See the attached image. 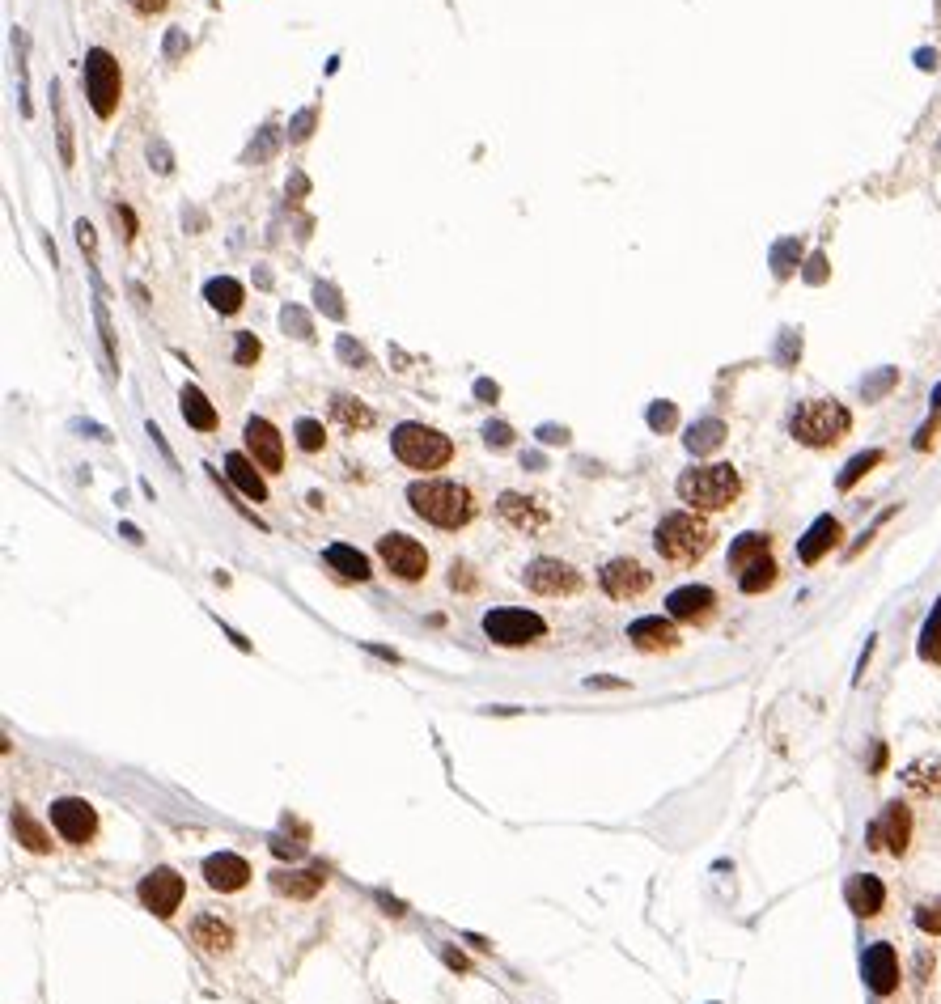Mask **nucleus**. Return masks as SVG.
I'll use <instances>...</instances> for the list:
<instances>
[{"mask_svg":"<svg viewBox=\"0 0 941 1004\" xmlns=\"http://www.w3.org/2000/svg\"><path fill=\"white\" fill-rule=\"evenodd\" d=\"M407 505L416 509V517H424L437 530H463L475 517V496L463 483L450 479H416L407 488Z\"/></svg>","mask_w":941,"mask_h":1004,"instance_id":"1","label":"nucleus"},{"mask_svg":"<svg viewBox=\"0 0 941 1004\" xmlns=\"http://www.w3.org/2000/svg\"><path fill=\"white\" fill-rule=\"evenodd\" d=\"M674 488H679L683 505L700 509V513H721L738 500L742 479L730 462H713V466H691V471H683Z\"/></svg>","mask_w":941,"mask_h":1004,"instance_id":"2","label":"nucleus"},{"mask_svg":"<svg viewBox=\"0 0 941 1004\" xmlns=\"http://www.w3.org/2000/svg\"><path fill=\"white\" fill-rule=\"evenodd\" d=\"M653 547L670 564H696L713 547V526L696 513H666L658 522V534H653Z\"/></svg>","mask_w":941,"mask_h":1004,"instance_id":"3","label":"nucleus"},{"mask_svg":"<svg viewBox=\"0 0 941 1004\" xmlns=\"http://www.w3.org/2000/svg\"><path fill=\"white\" fill-rule=\"evenodd\" d=\"M848 428H852V416H848V407L836 403V399L797 403V411L789 416V433L802 445H810V450H827V445L844 441Z\"/></svg>","mask_w":941,"mask_h":1004,"instance_id":"4","label":"nucleus"},{"mask_svg":"<svg viewBox=\"0 0 941 1004\" xmlns=\"http://www.w3.org/2000/svg\"><path fill=\"white\" fill-rule=\"evenodd\" d=\"M390 445H395V458L403 466H412V471H441L454 458V441L446 433H437L429 424H412V420L395 428Z\"/></svg>","mask_w":941,"mask_h":1004,"instance_id":"5","label":"nucleus"},{"mask_svg":"<svg viewBox=\"0 0 941 1004\" xmlns=\"http://www.w3.org/2000/svg\"><path fill=\"white\" fill-rule=\"evenodd\" d=\"M85 94H90V106H94L98 119H111L119 111L123 73H119V60L106 47L85 51Z\"/></svg>","mask_w":941,"mask_h":1004,"instance_id":"6","label":"nucleus"},{"mask_svg":"<svg viewBox=\"0 0 941 1004\" xmlns=\"http://www.w3.org/2000/svg\"><path fill=\"white\" fill-rule=\"evenodd\" d=\"M484 636L505 644V649H522V644H535L547 636V623L535 611H513V606H496V611L484 615Z\"/></svg>","mask_w":941,"mask_h":1004,"instance_id":"7","label":"nucleus"},{"mask_svg":"<svg viewBox=\"0 0 941 1004\" xmlns=\"http://www.w3.org/2000/svg\"><path fill=\"white\" fill-rule=\"evenodd\" d=\"M522 581H526V589H535V594H543V598H568V594H577V589L585 585L581 572L573 564L552 560V555L530 560L526 572H522Z\"/></svg>","mask_w":941,"mask_h":1004,"instance_id":"8","label":"nucleus"},{"mask_svg":"<svg viewBox=\"0 0 941 1004\" xmlns=\"http://www.w3.org/2000/svg\"><path fill=\"white\" fill-rule=\"evenodd\" d=\"M378 555H382L390 577H399V581H420L424 572H429V551L416 539H407V534H382Z\"/></svg>","mask_w":941,"mask_h":1004,"instance_id":"9","label":"nucleus"},{"mask_svg":"<svg viewBox=\"0 0 941 1004\" xmlns=\"http://www.w3.org/2000/svg\"><path fill=\"white\" fill-rule=\"evenodd\" d=\"M51 827L60 831L64 844L85 848V844H90V839L98 835V814H94L90 801H81V797H60L56 805H51Z\"/></svg>","mask_w":941,"mask_h":1004,"instance_id":"10","label":"nucleus"},{"mask_svg":"<svg viewBox=\"0 0 941 1004\" xmlns=\"http://www.w3.org/2000/svg\"><path fill=\"white\" fill-rule=\"evenodd\" d=\"M912 844V810L903 801H891L886 810L878 814V822L869 827V848L874 852H891V856H903Z\"/></svg>","mask_w":941,"mask_h":1004,"instance_id":"11","label":"nucleus"},{"mask_svg":"<svg viewBox=\"0 0 941 1004\" xmlns=\"http://www.w3.org/2000/svg\"><path fill=\"white\" fill-rule=\"evenodd\" d=\"M140 903H145L153 916H162V920H170L174 911H179V903H183V894H187V886H183V877L174 873V869H153L145 882H140Z\"/></svg>","mask_w":941,"mask_h":1004,"instance_id":"12","label":"nucleus"},{"mask_svg":"<svg viewBox=\"0 0 941 1004\" xmlns=\"http://www.w3.org/2000/svg\"><path fill=\"white\" fill-rule=\"evenodd\" d=\"M598 581H602V589L615 598V602H632V598H641L645 589L653 585V577H649V568L641 564V560H628V555H619V560H611L607 568L598 572Z\"/></svg>","mask_w":941,"mask_h":1004,"instance_id":"13","label":"nucleus"},{"mask_svg":"<svg viewBox=\"0 0 941 1004\" xmlns=\"http://www.w3.org/2000/svg\"><path fill=\"white\" fill-rule=\"evenodd\" d=\"M861 971H865V983H869V992H874V996H891L899 988V958H895V949L886 945V941H874V945L865 949Z\"/></svg>","mask_w":941,"mask_h":1004,"instance_id":"14","label":"nucleus"},{"mask_svg":"<svg viewBox=\"0 0 941 1004\" xmlns=\"http://www.w3.org/2000/svg\"><path fill=\"white\" fill-rule=\"evenodd\" d=\"M666 611L679 623H708L717 615V594L708 585H683L666 598Z\"/></svg>","mask_w":941,"mask_h":1004,"instance_id":"15","label":"nucleus"},{"mask_svg":"<svg viewBox=\"0 0 941 1004\" xmlns=\"http://www.w3.org/2000/svg\"><path fill=\"white\" fill-rule=\"evenodd\" d=\"M246 450H251V458L263 466V471H272V475L284 466V441L276 433V424L263 420V416L246 420Z\"/></svg>","mask_w":941,"mask_h":1004,"instance_id":"16","label":"nucleus"},{"mask_svg":"<svg viewBox=\"0 0 941 1004\" xmlns=\"http://www.w3.org/2000/svg\"><path fill=\"white\" fill-rule=\"evenodd\" d=\"M204 882L212 890H221V894H234V890H242L246 882H251V865H246L238 852H212L204 860Z\"/></svg>","mask_w":941,"mask_h":1004,"instance_id":"17","label":"nucleus"},{"mask_svg":"<svg viewBox=\"0 0 941 1004\" xmlns=\"http://www.w3.org/2000/svg\"><path fill=\"white\" fill-rule=\"evenodd\" d=\"M496 513H501L505 522L513 530H522V534H539L547 526V509L539 505V500L518 496V492H505L501 500H496Z\"/></svg>","mask_w":941,"mask_h":1004,"instance_id":"18","label":"nucleus"},{"mask_svg":"<svg viewBox=\"0 0 941 1004\" xmlns=\"http://www.w3.org/2000/svg\"><path fill=\"white\" fill-rule=\"evenodd\" d=\"M628 640H632L641 653H666V649H674V644H679V632H674L670 619L645 615V619H636V623L628 627Z\"/></svg>","mask_w":941,"mask_h":1004,"instance_id":"19","label":"nucleus"},{"mask_svg":"<svg viewBox=\"0 0 941 1004\" xmlns=\"http://www.w3.org/2000/svg\"><path fill=\"white\" fill-rule=\"evenodd\" d=\"M848 907L857 911L861 920H874L878 911L886 907V886H882V877H874V873H857L848 882Z\"/></svg>","mask_w":941,"mask_h":1004,"instance_id":"20","label":"nucleus"},{"mask_svg":"<svg viewBox=\"0 0 941 1004\" xmlns=\"http://www.w3.org/2000/svg\"><path fill=\"white\" fill-rule=\"evenodd\" d=\"M836 543H840V522L827 513V517H819V522L802 534V543H797V560H802V564H819Z\"/></svg>","mask_w":941,"mask_h":1004,"instance_id":"21","label":"nucleus"},{"mask_svg":"<svg viewBox=\"0 0 941 1004\" xmlns=\"http://www.w3.org/2000/svg\"><path fill=\"white\" fill-rule=\"evenodd\" d=\"M327 873L323 869H276L272 873V890L284 894V899H314L323 890Z\"/></svg>","mask_w":941,"mask_h":1004,"instance_id":"22","label":"nucleus"},{"mask_svg":"<svg viewBox=\"0 0 941 1004\" xmlns=\"http://www.w3.org/2000/svg\"><path fill=\"white\" fill-rule=\"evenodd\" d=\"M191 937H195V945H204V954H229V945H234V928H229L221 916H200L191 924Z\"/></svg>","mask_w":941,"mask_h":1004,"instance_id":"23","label":"nucleus"},{"mask_svg":"<svg viewBox=\"0 0 941 1004\" xmlns=\"http://www.w3.org/2000/svg\"><path fill=\"white\" fill-rule=\"evenodd\" d=\"M255 466L259 462H251L246 454H229L225 458V471L242 488V496H251V500H259V505H263V500H268V483H263V475L255 471Z\"/></svg>","mask_w":941,"mask_h":1004,"instance_id":"24","label":"nucleus"},{"mask_svg":"<svg viewBox=\"0 0 941 1004\" xmlns=\"http://www.w3.org/2000/svg\"><path fill=\"white\" fill-rule=\"evenodd\" d=\"M323 560L340 572L344 581H369L374 572H369V560L357 551V547H348V543H331L327 551H323Z\"/></svg>","mask_w":941,"mask_h":1004,"instance_id":"25","label":"nucleus"},{"mask_svg":"<svg viewBox=\"0 0 941 1004\" xmlns=\"http://www.w3.org/2000/svg\"><path fill=\"white\" fill-rule=\"evenodd\" d=\"M179 403H183V420L191 428H200V433H212V428H217V407L208 403V394L200 386H183Z\"/></svg>","mask_w":941,"mask_h":1004,"instance_id":"26","label":"nucleus"},{"mask_svg":"<svg viewBox=\"0 0 941 1004\" xmlns=\"http://www.w3.org/2000/svg\"><path fill=\"white\" fill-rule=\"evenodd\" d=\"M204 301L217 314H238L242 310V301H246V293H242V284L234 280V276H217V280H208L204 284Z\"/></svg>","mask_w":941,"mask_h":1004,"instance_id":"27","label":"nucleus"},{"mask_svg":"<svg viewBox=\"0 0 941 1004\" xmlns=\"http://www.w3.org/2000/svg\"><path fill=\"white\" fill-rule=\"evenodd\" d=\"M13 831H17V844H22L26 852H34V856H47L51 852V835L22 810V805L13 810Z\"/></svg>","mask_w":941,"mask_h":1004,"instance_id":"28","label":"nucleus"},{"mask_svg":"<svg viewBox=\"0 0 941 1004\" xmlns=\"http://www.w3.org/2000/svg\"><path fill=\"white\" fill-rule=\"evenodd\" d=\"M94 322H98V335H102V348H106V361H111V373H119V348H115V327H111V314H106V297H102V284L94 272Z\"/></svg>","mask_w":941,"mask_h":1004,"instance_id":"29","label":"nucleus"},{"mask_svg":"<svg viewBox=\"0 0 941 1004\" xmlns=\"http://www.w3.org/2000/svg\"><path fill=\"white\" fill-rule=\"evenodd\" d=\"M331 416L340 420L344 428H374V411H369L361 399H352V394H335V399H331Z\"/></svg>","mask_w":941,"mask_h":1004,"instance_id":"30","label":"nucleus"},{"mask_svg":"<svg viewBox=\"0 0 941 1004\" xmlns=\"http://www.w3.org/2000/svg\"><path fill=\"white\" fill-rule=\"evenodd\" d=\"M772 585H776V560L772 555H763V560H755V564H747L738 572L742 594H763V589H772Z\"/></svg>","mask_w":941,"mask_h":1004,"instance_id":"31","label":"nucleus"},{"mask_svg":"<svg viewBox=\"0 0 941 1004\" xmlns=\"http://www.w3.org/2000/svg\"><path fill=\"white\" fill-rule=\"evenodd\" d=\"M721 441H725V424L721 420H700V424L687 428V450L691 454H713Z\"/></svg>","mask_w":941,"mask_h":1004,"instance_id":"32","label":"nucleus"},{"mask_svg":"<svg viewBox=\"0 0 941 1004\" xmlns=\"http://www.w3.org/2000/svg\"><path fill=\"white\" fill-rule=\"evenodd\" d=\"M768 547H772L768 534H742V539L730 547V568H734V572H742L747 564L763 560V555H768Z\"/></svg>","mask_w":941,"mask_h":1004,"instance_id":"33","label":"nucleus"},{"mask_svg":"<svg viewBox=\"0 0 941 1004\" xmlns=\"http://www.w3.org/2000/svg\"><path fill=\"white\" fill-rule=\"evenodd\" d=\"M920 657L929 666H941V602L933 606V615L925 619V632H920Z\"/></svg>","mask_w":941,"mask_h":1004,"instance_id":"34","label":"nucleus"},{"mask_svg":"<svg viewBox=\"0 0 941 1004\" xmlns=\"http://www.w3.org/2000/svg\"><path fill=\"white\" fill-rule=\"evenodd\" d=\"M797 263H802V238H785V242L772 246V272H776L780 280L793 276Z\"/></svg>","mask_w":941,"mask_h":1004,"instance_id":"35","label":"nucleus"},{"mask_svg":"<svg viewBox=\"0 0 941 1004\" xmlns=\"http://www.w3.org/2000/svg\"><path fill=\"white\" fill-rule=\"evenodd\" d=\"M882 462V450H865V454H857V458H852L848 466H844V471H840V492H848L852 488V483H857L861 475H869V471H874V466Z\"/></svg>","mask_w":941,"mask_h":1004,"instance_id":"36","label":"nucleus"},{"mask_svg":"<svg viewBox=\"0 0 941 1004\" xmlns=\"http://www.w3.org/2000/svg\"><path fill=\"white\" fill-rule=\"evenodd\" d=\"M276 149H280V132H276V128H263L259 140H251V145H246L242 166H259V161H268Z\"/></svg>","mask_w":941,"mask_h":1004,"instance_id":"37","label":"nucleus"},{"mask_svg":"<svg viewBox=\"0 0 941 1004\" xmlns=\"http://www.w3.org/2000/svg\"><path fill=\"white\" fill-rule=\"evenodd\" d=\"M314 306L323 310L327 318H344V314H348V310H344L340 289H335V284H327V280H318V284H314Z\"/></svg>","mask_w":941,"mask_h":1004,"instance_id":"38","label":"nucleus"},{"mask_svg":"<svg viewBox=\"0 0 941 1004\" xmlns=\"http://www.w3.org/2000/svg\"><path fill=\"white\" fill-rule=\"evenodd\" d=\"M51 98H56V115H60V161L64 166H73V123H68L64 106H60V81H51Z\"/></svg>","mask_w":941,"mask_h":1004,"instance_id":"39","label":"nucleus"},{"mask_svg":"<svg viewBox=\"0 0 941 1004\" xmlns=\"http://www.w3.org/2000/svg\"><path fill=\"white\" fill-rule=\"evenodd\" d=\"M280 327L289 331V335H297V339H314V322H310V314L301 310V306H284L280 310Z\"/></svg>","mask_w":941,"mask_h":1004,"instance_id":"40","label":"nucleus"},{"mask_svg":"<svg viewBox=\"0 0 941 1004\" xmlns=\"http://www.w3.org/2000/svg\"><path fill=\"white\" fill-rule=\"evenodd\" d=\"M293 433H297V445H301L306 454L323 450V441H327V433H323V424H318V420H297Z\"/></svg>","mask_w":941,"mask_h":1004,"instance_id":"41","label":"nucleus"},{"mask_svg":"<svg viewBox=\"0 0 941 1004\" xmlns=\"http://www.w3.org/2000/svg\"><path fill=\"white\" fill-rule=\"evenodd\" d=\"M314 123H318V111H314V106H306V111L293 115V123H289V140H293V145H306L310 132H314Z\"/></svg>","mask_w":941,"mask_h":1004,"instance_id":"42","label":"nucleus"},{"mask_svg":"<svg viewBox=\"0 0 941 1004\" xmlns=\"http://www.w3.org/2000/svg\"><path fill=\"white\" fill-rule=\"evenodd\" d=\"M916 928L920 932H933V937H937V932H941V899L916 907Z\"/></svg>","mask_w":941,"mask_h":1004,"instance_id":"43","label":"nucleus"},{"mask_svg":"<svg viewBox=\"0 0 941 1004\" xmlns=\"http://www.w3.org/2000/svg\"><path fill=\"white\" fill-rule=\"evenodd\" d=\"M149 161H153V170H157V174H170V170H174V153H170V145H166L162 136H153V140H149Z\"/></svg>","mask_w":941,"mask_h":1004,"instance_id":"44","label":"nucleus"},{"mask_svg":"<svg viewBox=\"0 0 941 1004\" xmlns=\"http://www.w3.org/2000/svg\"><path fill=\"white\" fill-rule=\"evenodd\" d=\"M259 352H263V348H259V339H255L251 331H238V348H234V361H238V365H255V361H259Z\"/></svg>","mask_w":941,"mask_h":1004,"instance_id":"45","label":"nucleus"},{"mask_svg":"<svg viewBox=\"0 0 941 1004\" xmlns=\"http://www.w3.org/2000/svg\"><path fill=\"white\" fill-rule=\"evenodd\" d=\"M674 420H679L674 403H653V407H649V428H658V433H670Z\"/></svg>","mask_w":941,"mask_h":1004,"instance_id":"46","label":"nucleus"},{"mask_svg":"<svg viewBox=\"0 0 941 1004\" xmlns=\"http://www.w3.org/2000/svg\"><path fill=\"white\" fill-rule=\"evenodd\" d=\"M111 217H115V225L123 229V238H128V242L140 233V221H136V212H132L128 204H115V208H111Z\"/></svg>","mask_w":941,"mask_h":1004,"instance_id":"47","label":"nucleus"},{"mask_svg":"<svg viewBox=\"0 0 941 1004\" xmlns=\"http://www.w3.org/2000/svg\"><path fill=\"white\" fill-rule=\"evenodd\" d=\"M895 378H899L895 369H886V373H874V378H869V382L861 386V394H865V399H878V394H886V390L895 386Z\"/></svg>","mask_w":941,"mask_h":1004,"instance_id":"48","label":"nucleus"},{"mask_svg":"<svg viewBox=\"0 0 941 1004\" xmlns=\"http://www.w3.org/2000/svg\"><path fill=\"white\" fill-rule=\"evenodd\" d=\"M335 348H340V356H344L348 365H365V348L352 335H340V344H335Z\"/></svg>","mask_w":941,"mask_h":1004,"instance_id":"49","label":"nucleus"},{"mask_svg":"<svg viewBox=\"0 0 941 1004\" xmlns=\"http://www.w3.org/2000/svg\"><path fill=\"white\" fill-rule=\"evenodd\" d=\"M484 441L492 445V450H505V445L513 441V428H509V424H488V428H484Z\"/></svg>","mask_w":941,"mask_h":1004,"instance_id":"50","label":"nucleus"},{"mask_svg":"<svg viewBox=\"0 0 941 1004\" xmlns=\"http://www.w3.org/2000/svg\"><path fill=\"white\" fill-rule=\"evenodd\" d=\"M450 585H454V589H463V594H471V589H475L479 581L471 577V568H467V564H454V568H450Z\"/></svg>","mask_w":941,"mask_h":1004,"instance_id":"51","label":"nucleus"},{"mask_svg":"<svg viewBox=\"0 0 941 1004\" xmlns=\"http://www.w3.org/2000/svg\"><path fill=\"white\" fill-rule=\"evenodd\" d=\"M187 51V30H166V60H179Z\"/></svg>","mask_w":941,"mask_h":1004,"instance_id":"52","label":"nucleus"},{"mask_svg":"<svg viewBox=\"0 0 941 1004\" xmlns=\"http://www.w3.org/2000/svg\"><path fill=\"white\" fill-rule=\"evenodd\" d=\"M797 352H802V339H797L793 331H785V344H780V365H793Z\"/></svg>","mask_w":941,"mask_h":1004,"instance_id":"53","label":"nucleus"},{"mask_svg":"<svg viewBox=\"0 0 941 1004\" xmlns=\"http://www.w3.org/2000/svg\"><path fill=\"white\" fill-rule=\"evenodd\" d=\"M77 242H81V250L94 259V246H98V238H94V225L90 221H77Z\"/></svg>","mask_w":941,"mask_h":1004,"instance_id":"54","label":"nucleus"},{"mask_svg":"<svg viewBox=\"0 0 941 1004\" xmlns=\"http://www.w3.org/2000/svg\"><path fill=\"white\" fill-rule=\"evenodd\" d=\"M806 280H810V284H823V280H827V259H823V255H814V259L806 263Z\"/></svg>","mask_w":941,"mask_h":1004,"instance_id":"55","label":"nucleus"},{"mask_svg":"<svg viewBox=\"0 0 941 1004\" xmlns=\"http://www.w3.org/2000/svg\"><path fill=\"white\" fill-rule=\"evenodd\" d=\"M272 852H276V856L297 860V856H306V844H289V839H272Z\"/></svg>","mask_w":941,"mask_h":1004,"instance_id":"56","label":"nucleus"},{"mask_svg":"<svg viewBox=\"0 0 941 1004\" xmlns=\"http://www.w3.org/2000/svg\"><path fill=\"white\" fill-rule=\"evenodd\" d=\"M128 5L136 9V13H145V17H153V13H162L170 0H128Z\"/></svg>","mask_w":941,"mask_h":1004,"instance_id":"57","label":"nucleus"},{"mask_svg":"<svg viewBox=\"0 0 941 1004\" xmlns=\"http://www.w3.org/2000/svg\"><path fill=\"white\" fill-rule=\"evenodd\" d=\"M310 191V183H306V174L301 170H293V178H289V200H301V195Z\"/></svg>","mask_w":941,"mask_h":1004,"instance_id":"58","label":"nucleus"},{"mask_svg":"<svg viewBox=\"0 0 941 1004\" xmlns=\"http://www.w3.org/2000/svg\"><path fill=\"white\" fill-rule=\"evenodd\" d=\"M539 437H543L547 445H564V441H568V433H564V428H556V424H543Z\"/></svg>","mask_w":941,"mask_h":1004,"instance_id":"59","label":"nucleus"},{"mask_svg":"<svg viewBox=\"0 0 941 1004\" xmlns=\"http://www.w3.org/2000/svg\"><path fill=\"white\" fill-rule=\"evenodd\" d=\"M475 394H479V399H484V403H492L496 394H501V386H496V382H488V378H479V382H475Z\"/></svg>","mask_w":941,"mask_h":1004,"instance_id":"60","label":"nucleus"},{"mask_svg":"<svg viewBox=\"0 0 941 1004\" xmlns=\"http://www.w3.org/2000/svg\"><path fill=\"white\" fill-rule=\"evenodd\" d=\"M446 962L454 966V971H467V958L463 954H446Z\"/></svg>","mask_w":941,"mask_h":1004,"instance_id":"61","label":"nucleus"},{"mask_svg":"<svg viewBox=\"0 0 941 1004\" xmlns=\"http://www.w3.org/2000/svg\"><path fill=\"white\" fill-rule=\"evenodd\" d=\"M933 407H937V411H941V386H937V390H933Z\"/></svg>","mask_w":941,"mask_h":1004,"instance_id":"62","label":"nucleus"}]
</instances>
